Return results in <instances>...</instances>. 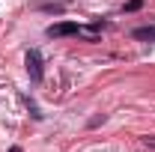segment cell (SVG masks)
Instances as JSON below:
<instances>
[{
	"mask_svg": "<svg viewBox=\"0 0 155 152\" xmlns=\"http://www.w3.org/2000/svg\"><path fill=\"white\" fill-rule=\"evenodd\" d=\"M24 63H27V75H30V81H33V84H39V81L45 78V69H42V54H39L36 48H30Z\"/></svg>",
	"mask_w": 155,
	"mask_h": 152,
	"instance_id": "cell-1",
	"label": "cell"
},
{
	"mask_svg": "<svg viewBox=\"0 0 155 152\" xmlns=\"http://www.w3.org/2000/svg\"><path fill=\"white\" fill-rule=\"evenodd\" d=\"M78 33H81V24H75V21H60V24H51V27H48V36L51 39L78 36Z\"/></svg>",
	"mask_w": 155,
	"mask_h": 152,
	"instance_id": "cell-2",
	"label": "cell"
},
{
	"mask_svg": "<svg viewBox=\"0 0 155 152\" xmlns=\"http://www.w3.org/2000/svg\"><path fill=\"white\" fill-rule=\"evenodd\" d=\"M140 6H143V0H128V3H125V12H137Z\"/></svg>",
	"mask_w": 155,
	"mask_h": 152,
	"instance_id": "cell-4",
	"label": "cell"
},
{
	"mask_svg": "<svg viewBox=\"0 0 155 152\" xmlns=\"http://www.w3.org/2000/svg\"><path fill=\"white\" fill-rule=\"evenodd\" d=\"M131 36L140 39V42H152V39H155V24H152V27H137Z\"/></svg>",
	"mask_w": 155,
	"mask_h": 152,
	"instance_id": "cell-3",
	"label": "cell"
}]
</instances>
